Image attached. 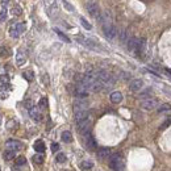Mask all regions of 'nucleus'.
I'll return each instance as SVG.
<instances>
[{
    "label": "nucleus",
    "mask_w": 171,
    "mask_h": 171,
    "mask_svg": "<svg viewBox=\"0 0 171 171\" xmlns=\"http://www.w3.org/2000/svg\"><path fill=\"white\" fill-rule=\"evenodd\" d=\"M111 166L116 170V171H122L124 170V159H122V156L121 154H113L111 157Z\"/></svg>",
    "instance_id": "f257e3e1"
},
{
    "label": "nucleus",
    "mask_w": 171,
    "mask_h": 171,
    "mask_svg": "<svg viewBox=\"0 0 171 171\" xmlns=\"http://www.w3.org/2000/svg\"><path fill=\"white\" fill-rule=\"evenodd\" d=\"M103 32H104V36L108 39H113L117 36L116 28H115V25H112L111 22L109 24H104V25H103Z\"/></svg>",
    "instance_id": "f03ea898"
},
{
    "label": "nucleus",
    "mask_w": 171,
    "mask_h": 171,
    "mask_svg": "<svg viewBox=\"0 0 171 171\" xmlns=\"http://www.w3.org/2000/svg\"><path fill=\"white\" fill-rule=\"evenodd\" d=\"M158 105V100L156 97H146L144 101L141 103V108L145 111H153Z\"/></svg>",
    "instance_id": "7ed1b4c3"
},
{
    "label": "nucleus",
    "mask_w": 171,
    "mask_h": 171,
    "mask_svg": "<svg viewBox=\"0 0 171 171\" xmlns=\"http://www.w3.org/2000/svg\"><path fill=\"white\" fill-rule=\"evenodd\" d=\"M25 28L26 26H25V24L24 22H19V24H16V25H12L11 29H9V34L13 38H17L22 32H25Z\"/></svg>",
    "instance_id": "20e7f679"
},
{
    "label": "nucleus",
    "mask_w": 171,
    "mask_h": 171,
    "mask_svg": "<svg viewBox=\"0 0 171 171\" xmlns=\"http://www.w3.org/2000/svg\"><path fill=\"white\" fill-rule=\"evenodd\" d=\"M87 108H88V103H87L84 99H78V100L74 103V112L87 111Z\"/></svg>",
    "instance_id": "39448f33"
},
{
    "label": "nucleus",
    "mask_w": 171,
    "mask_h": 171,
    "mask_svg": "<svg viewBox=\"0 0 171 171\" xmlns=\"http://www.w3.org/2000/svg\"><path fill=\"white\" fill-rule=\"evenodd\" d=\"M90 126H91V121L90 118H87V120H83L80 122H78V129L79 132H80L82 134H86L90 132Z\"/></svg>",
    "instance_id": "423d86ee"
},
{
    "label": "nucleus",
    "mask_w": 171,
    "mask_h": 171,
    "mask_svg": "<svg viewBox=\"0 0 171 171\" xmlns=\"http://www.w3.org/2000/svg\"><path fill=\"white\" fill-rule=\"evenodd\" d=\"M87 11H88V13L92 17H99V15H100V8H99L96 3H90L87 5Z\"/></svg>",
    "instance_id": "0eeeda50"
},
{
    "label": "nucleus",
    "mask_w": 171,
    "mask_h": 171,
    "mask_svg": "<svg viewBox=\"0 0 171 171\" xmlns=\"http://www.w3.org/2000/svg\"><path fill=\"white\" fill-rule=\"evenodd\" d=\"M142 87H144V82H142L141 79H133V80L130 82V84H129V88H130V91H133V92L140 91Z\"/></svg>",
    "instance_id": "6e6552de"
},
{
    "label": "nucleus",
    "mask_w": 171,
    "mask_h": 171,
    "mask_svg": "<svg viewBox=\"0 0 171 171\" xmlns=\"http://www.w3.org/2000/svg\"><path fill=\"white\" fill-rule=\"evenodd\" d=\"M83 137H84V144H86V146L88 149H95V148H96V142H95L94 137L90 134V132L86 133V134H83Z\"/></svg>",
    "instance_id": "1a4fd4ad"
},
{
    "label": "nucleus",
    "mask_w": 171,
    "mask_h": 171,
    "mask_svg": "<svg viewBox=\"0 0 171 171\" xmlns=\"http://www.w3.org/2000/svg\"><path fill=\"white\" fill-rule=\"evenodd\" d=\"M5 146L8 148V150H20L22 148L21 146V142H19V141H16V140H8L5 142Z\"/></svg>",
    "instance_id": "9d476101"
},
{
    "label": "nucleus",
    "mask_w": 171,
    "mask_h": 171,
    "mask_svg": "<svg viewBox=\"0 0 171 171\" xmlns=\"http://www.w3.org/2000/svg\"><path fill=\"white\" fill-rule=\"evenodd\" d=\"M29 116L33 118L34 121H41L42 120V115L41 112H39L38 108H36V107H32V108L29 109Z\"/></svg>",
    "instance_id": "9b49d317"
},
{
    "label": "nucleus",
    "mask_w": 171,
    "mask_h": 171,
    "mask_svg": "<svg viewBox=\"0 0 171 171\" xmlns=\"http://www.w3.org/2000/svg\"><path fill=\"white\" fill-rule=\"evenodd\" d=\"M138 39L140 38H136V37H130L128 39V49L129 51H133V53H136V50H137V46H138Z\"/></svg>",
    "instance_id": "f8f14e48"
},
{
    "label": "nucleus",
    "mask_w": 171,
    "mask_h": 171,
    "mask_svg": "<svg viewBox=\"0 0 171 171\" xmlns=\"http://www.w3.org/2000/svg\"><path fill=\"white\" fill-rule=\"evenodd\" d=\"M90 116L88 111H79V112H75V120H77V122H80L83 120H87Z\"/></svg>",
    "instance_id": "ddd939ff"
},
{
    "label": "nucleus",
    "mask_w": 171,
    "mask_h": 171,
    "mask_svg": "<svg viewBox=\"0 0 171 171\" xmlns=\"http://www.w3.org/2000/svg\"><path fill=\"white\" fill-rule=\"evenodd\" d=\"M25 62H26L25 53H24V51H19L17 55H16V63H17V66H22Z\"/></svg>",
    "instance_id": "4468645a"
},
{
    "label": "nucleus",
    "mask_w": 171,
    "mask_h": 171,
    "mask_svg": "<svg viewBox=\"0 0 171 171\" xmlns=\"http://www.w3.org/2000/svg\"><path fill=\"white\" fill-rule=\"evenodd\" d=\"M122 100V94L118 92V91H115V92L111 94V101L115 103V104H117V103H120Z\"/></svg>",
    "instance_id": "2eb2a0df"
},
{
    "label": "nucleus",
    "mask_w": 171,
    "mask_h": 171,
    "mask_svg": "<svg viewBox=\"0 0 171 171\" xmlns=\"http://www.w3.org/2000/svg\"><path fill=\"white\" fill-rule=\"evenodd\" d=\"M109 156H111V149H108V148H101L97 150V157L101 158V159H104V158L109 157Z\"/></svg>",
    "instance_id": "dca6fc26"
},
{
    "label": "nucleus",
    "mask_w": 171,
    "mask_h": 171,
    "mask_svg": "<svg viewBox=\"0 0 171 171\" xmlns=\"http://www.w3.org/2000/svg\"><path fill=\"white\" fill-rule=\"evenodd\" d=\"M34 150L37 153H43L45 152V144H43V141H41V140L36 141L34 142Z\"/></svg>",
    "instance_id": "f3484780"
},
{
    "label": "nucleus",
    "mask_w": 171,
    "mask_h": 171,
    "mask_svg": "<svg viewBox=\"0 0 171 171\" xmlns=\"http://www.w3.org/2000/svg\"><path fill=\"white\" fill-rule=\"evenodd\" d=\"M22 77L25 78L28 82H33V79H34V74H33V71H32V70H28V71H24Z\"/></svg>",
    "instance_id": "a211bd4d"
},
{
    "label": "nucleus",
    "mask_w": 171,
    "mask_h": 171,
    "mask_svg": "<svg viewBox=\"0 0 171 171\" xmlns=\"http://www.w3.org/2000/svg\"><path fill=\"white\" fill-rule=\"evenodd\" d=\"M11 54V50L8 49L7 46H3V47H0V57L2 58H7L8 55Z\"/></svg>",
    "instance_id": "6ab92c4d"
},
{
    "label": "nucleus",
    "mask_w": 171,
    "mask_h": 171,
    "mask_svg": "<svg viewBox=\"0 0 171 171\" xmlns=\"http://www.w3.org/2000/svg\"><path fill=\"white\" fill-rule=\"evenodd\" d=\"M62 141L63 142H71L73 141V136H71V133L67 132V130L66 132H63L62 133Z\"/></svg>",
    "instance_id": "aec40b11"
},
{
    "label": "nucleus",
    "mask_w": 171,
    "mask_h": 171,
    "mask_svg": "<svg viewBox=\"0 0 171 171\" xmlns=\"http://www.w3.org/2000/svg\"><path fill=\"white\" fill-rule=\"evenodd\" d=\"M15 158V150H7L5 153H4V159L7 161H11Z\"/></svg>",
    "instance_id": "412c9836"
},
{
    "label": "nucleus",
    "mask_w": 171,
    "mask_h": 171,
    "mask_svg": "<svg viewBox=\"0 0 171 171\" xmlns=\"http://www.w3.org/2000/svg\"><path fill=\"white\" fill-rule=\"evenodd\" d=\"M54 32H55V33H57V34L59 36V38H61V39H63V41H65V42H70V38L67 37V36H66L65 33H62V32L59 30V29H57V28H55V29H54Z\"/></svg>",
    "instance_id": "4be33fe9"
},
{
    "label": "nucleus",
    "mask_w": 171,
    "mask_h": 171,
    "mask_svg": "<svg viewBox=\"0 0 171 171\" xmlns=\"http://www.w3.org/2000/svg\"><path fill=\"white\" fill-rule=\"evenodd\" d=\"M92 166H94V163H92V162H88V161H83L80 163V167L83 170H91V169H92Z\"/></svg>",
    "instance_id": "5701e85b"
},
{
    "label": "nucleus",
    "mask_w": 171,
    "mask_h": 171,
    "mask_svg": "<svg viewBox=\"0 0 171 171\" xmlns=\"http://www.w3.org/2000/svg\"><path fill=\"white\" fill-rule=\"evenodd\" d=\"M80 24L83 25V28H84V29H87V30H91V29H92V25H91V24L87 21L84 17H80Z\"/></svg>",
    "instance_id": "b1692460"
},
{
    "label": "nucleus",
    "mask_w": 171,
    "mask_h": 171,
    "mask_svg": "<svg viewBox=\"0 0 171 171\" xmlns=\"http://www.w3.org/2000/svg\"><path fill=\"white\" fill-rule=\"evenodd\" d=\"M169 111H171V105L170 104H162V105H159V108H158V112L159 113L169 112Z\"/></svg>",
    "instance_id": "393cba45"
},
{
    "label": "nucleus",
    "mask_w": 171,
    "mask_h": 171,
    "mask_svg": "<svg viewBox=\"0 0 171 171\" xmlns=\"http://www.w3.org/2000/svg\"><path fill=\"white\" fill-rule=\"evenodd\" d=\"M16 128H17V121H16V120L8 121V124H7V129L8 130H15Z\"/></svg>",
    "instance_id": "a878e982"
},
{
    "label": "nucleus",
    "mask_w": 171,
    "mask_h": 171,
    "mask_svg": "<svg viewBox=\"0 0 171 171\" xmlns=\"http://www.w3.org/2000/svg\"><path fill=\"white\" fill-rule=\"evenodd\" d=\"M66 159H67V158H66V156H65V154H63V153H59V154H57V157H55V161H57L58 163H65V162H66Z\"/></svg>",
    "instance_id": "bb28decb"
},
{
    "label": "nucleus",
    "mask_w": 171,
    "mask_h": 171,
    "mask_svg": "<svg viewBox=\"0 0 171 171\" xmlns=\"http://www.w3.org/2000/svg\"><path fill=\"white\" fill-rule=\"evenodd\" d=\"M25 163H26V158L25 157L20 156V157L16 158V165H17V166H24Z\"/></svg>",
    "instance_id": "cd10ccee"
},
{
    "label": "nucleus",
    "mask_w": 171,
    "mask_h": 171,
    "mask_svg": "<svg viewBox=\"0 0 171 171\" xmlns=\"http://www.w3.org/2000/svg\"><path fill=\"white\" fill-rule=\"evenodd\" d=\"M129 38H130V37L128 36V32H126V30H122V32H121V36H120V41H121V42H128Z\"/></svg>",
    "instance_id": "c85d7f7f"
},
{
    "label": "nucleus",
    "mask_w": 171,
    "mask_h": 171,
    "mask_svg": "<svg viewBox=\"0 0 171 171\" xmlns=\"http://www.w3.org/2000/svg\"><path fill=\"white\" fill-rule=\"evenodd\" d=\"M33 162L37 165H42L43 163V157L42 156H34L33 157Z\"/></svg>",
    "instance_id": "c756f323"
},
{
    "label": "nucleus",
    "mask_w": 171,
    "mask_h": 171,
    "mask_svg": "<svg viewBox=\"0 0 171 171\" xmlns=\"http://www.w3.org/2000/svg\"><path fill=\"white\" fill-rule=\"evenodd\" d=\"M12 13H13L15 16H20L22 13V11H21V8L17 7V5H15L13 8H12Z\"/></svg>",
    "instance_id": "7c9ffc66"
},
{
    "label": "nucleus",
    "mask_w": 171,
    "mask_h": 171,
    "mask_svg": "<svg viewBox=\"0 0 171 171\" xmlns=\"http://www.w3.org/2000/svg\"><path fill=\"white\" fill-rule=\"evenodd\" d=\"M0 82H2L3 84H8V82H9L8 75H0Z\"/></svg>",
    "instance_id": "2f4dec72"
},
{
    "label": "nucleus",
    "mask_w": 171,
    "mask_h": 171,
    "mask_svg": "<svg viewBox=\"0 0 171 171\" xmlns=\"http://www.w3.org/2000/svg\"><path fill=\"white\" fill-rule=\"evenodd\" d=\"M5 19H7V9L5 8H3L2 12H0V21H4Z\"/></svg>",
    "instance_id": "473e14b6"
},
{
    "label": "nucleus",
    "mask_w": 171,
    "mask_h": 171,
    "mask_svg": "<svg viewBox=\"0 0 171 171\" xmlns=\"http://www.w3.org/2000/svg\"><path fill=\"white\" fill-rule=\"evenodd\" d=\"M39 107H41V108H46L47 107V99L46 97H42L41 100H39Z\"/></svg>",
    "instance_id": "72a5a7b5"
},
{
    "label": "nucleus",
    "mask_w": 171,
    "mask_h": 171,
    "mask_svg": "<svg viewBox=\"0 0 171 171\" xmlns=\"http://www.w3.org/2000/svg\"><path fill=\"white\" fill-rule=\"evenodd\" d=\"M63 2V4H65V8L66 9H69V11H74V7L71 5V4L69 3V2H66V0H62Z\"/></svg>",
    "instance_id": "f704fd0d"
},
{
    "label": "nucleus",
    "mask_w": 171,
    "mask_h": 171,
    "mask_svg": "<svg viewBox=\"0 0 171 171\" xmlns=\"http://www.w3.org/2000/svg\"><path fill=\"white\" fill-rule=\"evenodd\" d=\"M58 150H59V145H58V144H55V142H54V144H51V152H53V153H57Z\"/></svg>",
    "instance_id": "c9c22d12"
},
{
    "label": "nucleus",
    "mask_w": 171,
    "mask_h": 171,
    "mask_svg": "<svg viewBox=\"0 0 171 171\" xmlns=\"http://www.w3.org/2000/svg\"><path fill=\"white\" fill-rule=\"evenodd\" d=\"M42 80H43V84H49V75H47V74H43L42 75Z\"/></svg>",
    "instance_id": "e433bc0d"
},
{
    "label": "nucleus",
    "mask_w": 171,
    "mask_h": 171,
    "mask_svg": "<svg viewBox=\"0 0 171 171\" xmlns=\"http://www.w3.org/2000/svg\"><path fill=\"white\" fill-rule=\"evenodd\" d=\"M150 92H152V90H150V88H149V90H146L145 92H142V94L140 95V97H146V96H148V95H149Z\"/></svg>",
    "instance_id": "4c0bfd02"
},
{
    "label": "nucleus",
    "mask_w": 171,
    "mask_h": 171,
    "mask_svg": "<svg viewBox=\"0 0 171 171\" xmlns=\"http://www.w3.org/2000/svg\"><path fill=\"white\" fill-rule=\"evenodd\" d=\"M170 124H171V118H169V120L166 121V122H163V125L161 126V129H165V128H167V126H169Z\"/></svg>",
    "instance_id": "58836bf2"
},
{
    "label": "nucleus",
    "mask_w": 171,
    "mask_h": 171,
    "mask_svg": "<svg viewBox=\"0 0 171 171\" xmlns=\"http://www.w3.org/2000/svg\"><path fill=\"white\" fill-rule=\"evenodd\" d=\"M8 2H9V0H3V3H8Z\"/></svg>",
    "instance_id": "ea45409f"
},
{
    "label": "nucleus",
    "mask_w": 171,
    "mask_h": 171,
    "mask_svg": "<svg viewBox=\"0 0 171 171\" xmlns=\"http://www.w3.org/2000/svg\"><path fill=\"white\" fill-rule=\"evenodd\" d=\"M0 171H2V169H0Z\"/></svg>",
    "instance_id": "a19ab883"
}]
</instances>
